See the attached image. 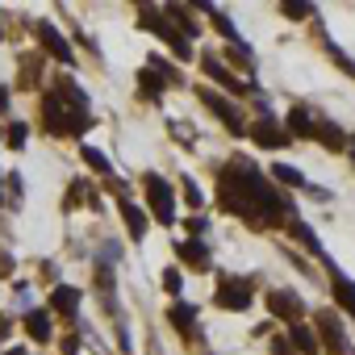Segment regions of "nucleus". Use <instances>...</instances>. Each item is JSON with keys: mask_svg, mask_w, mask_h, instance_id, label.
Masks as SVG:
<instances>
[{"mask_svg": "<svg viewBox=\"0 0 355 355\" xmlns=\"http://www.w3.org/2000/svg\"><path fill=\"white\" fill-rule=\"evenodd\" d=\"M293 343H297L305 355H318V338H313V330L301 326V322H293Z\"/></svg>", "mask_w": 355, "mask_h": 355, "instance_id": "obj_16", "label": "nucleus"}, {"mask_svg": "<svg viewBox=\"0 0 355 355\" xmlns=\"http://www.w3.org/2000/svg\"><path fill=\"white\" fill-rule=\"evenodd\" d=\"M0 201H5V197H0Z\"/></svg>", "mask_w": 355, "mask_h": 355, "instance_id": "obj_29", "label": "nucleus"}, {"mask_svg": "<svg viewBox=\"0 0 355 355\" xmlns=\"http://www.w3.org/2000/svg\"><path fill=\"white\" fill-rule=\"evenodd\" d=\"M218 280H222V288H218V305L222 309H247L251 305L247 280H230V276H218Z\"/></svg>", "mask_w": 355, "mask_h": 355, "instance_id": "obj_5", "label": "nucleus"}, {"mask_svg": "<svg viewBox=\"0 0 355 355\" xmlns=\"http://www.w3.org/2000/svg\"><path fill=\"white\" fill-rule=\"evenodd\" d=\"M284 13H288V17H309L313 9H309V5H293V0H288V5H284Z\"/></svg>", "mask_w": 355, "mask_h": 355, "instance_id": "obj_26", "label": "nucleus"}, {"mask_svg": "<svg viewBox=\"0 0 355 355\" xmlns=\"http://www.w3.org/2000/svg\"><path fill=\"white\" fill-rule=\"evenodd\" d=\"M251 134H255V142H259V146H284V142H288V134H284V130H276V121H272L268 113L259 117V125H255Z\"/></svg>", "mask_w": 355, "mask_h": 355, "instance_id": "obj_10", "label": "nucleus"}, {"mask_svg": "<svg viewBox=\"0 0 355 355\" xmlns=\"http://www.w3.org/2000/svg\"><path fill=\"white\" fill-rule=\"evenodd\" d=\"M5 105H9V92H5V88H0V109H5Z\"/></svg>", "mask_w": 355, "mask_h": 355, "instance_id": "obj_28", "label": "nucleus"}, {"mask_svg": "<svg viewBox=\"0 0 355 355\" xmlns=\"http://www.w3.org/2000/svg\"><path fill=\"white\" fill-rule=\"evenodd\" d=\"M201 101H205V105H209V109H214V113H218V117H222V121H226L230 130H234V134H243V117H239V113L230 109V101H222V96H218L214 88H201Z\"/></svg>", "mask_w": 355, "mask_h": 355, "instance_id": "obj_8", "label": "nucleus"}, {"mask_svg": "<svg viewBox=\"0 0 355 355\" xmlns=\"http://www.w3.org/2000/svg\"><path fill=\"white\" fill-rule=\"evenodd\" d=\"M288 130H293V134H301V138H313L318 121H313V113H309V109H293V113H288Z\"/></svg>", "mask_w": 355, "mask_h": 355, "instance_id": "obj_14", "label": "nucleus"}, {"mask_svg": "<svg viewBox=\"0 0 355 355\" xmlns=\"http://www.w3.org/2000/svg\"><path fill=\"white\" fill-rule=\"evenodd\" d=\"M34 34H38V42L46 46V55H51V59H59V63H76L71 42H67V38H63L51 21H38V26H34Z\"/></svg>", "mask_w": 355, "mask_h": 355, "instance_id": "obj_4", "label": "nucleus"}, {"mask_svg": "<svg viewBox=\"0 0 355 355\" xmlns=\"http://www.w3.org/2000/svg\"><path fill=\"white\" fill-rule=\"evenodd\" d=\"M26 330H30V338H34V343H46V338H51V313H46V309H30Z\"/></svg>", "mask_w": 355, "mask_h": 355, "instance_id": "obj_13", "label": "nucleus"}, {"mask_svg": "<svg viewBox=\"0 0 355 355\" xmlns=\"http://www.w3.org/2000/svg\"><path fill=\"white\" fill-rule=\"evenodd\" d=\"M201 67H205V76H214V80H218V84H226L230 92H239V96H247V92H251V84H247V80H239V76H230V67H222L214 55H205V59H201Z\"/></svg>", "mask_w": 355, "mask_h": 355, "instance_id": "obj_6", "label": "nucleus"}, {"mask_svg": "<svg viewBox=\"0 0 355 355\" xmlns=\"http://www.w3.org/2000/svg\"><path fill=\"white\" fill-rule=\"evenodd\" d=\"M184 197H189V205H193V209H197V205H201V201H205V197H201V189H197V184H193V180H189V184H184Z\"/></svg>", "mask_w": 355, "mask_h": 355, "instance_id": "obj_25", "label": "nucleus"}, {"mask_svg": "<svg viewBox=\"0 0 355 355\" xmlns=\"http://www.w3.org/2000/svg\"><path fill=\"white\" fill-rule=\"evenodd\" d=\"M163 284H167V293H180V272L167 268V272H163Z\"/></svg>", "mask_w": 355, "mask_h": 355, "instance_id": "obj_24", "label": "nucleus"}, {"mask_svg": "<svg viewBox=\"0 0 355 355\" xmlns=\"http://www.w3.org/2000/svg\"><path fill=\"white\" fill-rule=\"evenodd\" d=\"M138 84H142L146 96H159V92H163V76H159L155 67H142V71H138Z\"/></svg>", "mask_w": 355, "mask_h": 355, "instance_id": "obj_17", "label": "nucleus"}, {"mask_svg": "<svg viewBox=\"0 0 355 355\" xmlns=\"http://www.w3.org/2000/svg\"><path fill=\"white\" fill-rule=\"evenodd\" d=\"M42 113H46L55 134H84L88 130V101H84V92L76 84H63L55 96H46Z\"/></svg>", "mask_w": 355, "mask_h": 355, "instance_id": "obj_2", "label": "nucleus"}, {"mask_svg": "<svg viewBox=\"0 0 355 355\" xmlns=\"http://www.w3.org/2000/svg\"><path fill=\"white\" fill-rule=\"evenodd\" d=\"M5 138H9V146H13V150H21V146H26V125H21V121H13Z\"/></svg>", "mask_w": 355, "mask_h": 355, "instance_id": "obj_22", "label": "nucleus"}, {"mask_svg": "<svg viewBox=\"0 0 355 355\" xmlns=\"http://www.w3.org/2000/svg\"><path fill=\"white\" fill-rule=\"evenodd\" d=\"M222 205L230 214L255 222V226H272L280 214H288V205L263 184V175L255 167H247V163H239V167H230L222 175Z\"/></svg>", "mask_w": 355, "mask_h": 355, "instance_id": "obj_1", "label": "nucleus"}, {"mask_svg": "<svg viewBox=\"0 0 355 355\" xmlns=\"http://www.w3.org/2000/svg\"><path fill=\"white\" fill-rule=\"evenodd\" d=\"M268 309H272L280 322H297V318L305 313L301 297H293V293H268Z\"/></svg>", "mask_w": 355, "mask_h": 355, "instance_id": "obj_7", "label": "nucleus"}, {"mask_svg": "<svg viewBox=\"0 0 355 355\" xmlns=\"http://www.w3.org/2000/svg\"><path fill=\"white\" fill-rule=\"evenodd\" d=\"M121 218H125V226H130V239H142V234H146V214H142L138 205L121 201Z\"/></svg>", "mask_w": 355, "mask_h": 355, "instance_id": "obj_15", "label": "nucleus"}, {"mask_svg": "<svg viewBox=\"0 0 355 355\" xmlns=\"http://www.w3.org/2000/svg\"><path fill=\"white\" fill-rule=\"evenodd\" d=\"M142 184H146V197H150V214L167 226L175 218V193L167 189V180H163V175H155V171L142 175Z\"/></svg>", "mask_w": 355, "mask_h": 355, "instance_id": "obj_3", "label": "nucleus"}, {"mask_svg": "<svg viewBox=\"0 0 355 355\" xmlns=\"http://www.w3.org/2000/svg\"><path fill=\"white\" fill-rule=\"evenodd\" d=\"M9 272H13V259H9V255H0V276H9Z\"/></svg>", "mask_w": 355, "mask_h": 355, "instance_id": "obj_27", "label": "nucleus"}, {"mask_svg": "<svg viewBox=\"0 0 355 355\" xmlns=\"http://www.w3.org/2000/svg\"><path fill=\"white\" fill-rule=\"evenodd\" d=\"M51 305H55L59 313H76V309H80V288H71V284H59V288L51 293Z\"/></svg>", "mask_w": 355, "mask_h": 355, "instance_id": "obj_12", "label": "nucleus"}, {"mask_svg": "<svg viewBox=\"0 0 355 355\" xmlns=\"http://www.w3.org/2000/svg\"><path fill=\"white\" fill-rule=\"evenodd\" d=\"M272 175H276L280 184H293V189H301V184H305V175H301L297 167H288V163H276V167H272Z\"/></svg>", "mask_w": 355, "mask_h": 355, "instance_id": "obj_20", "label": "nucleus"}, {"mask_svg": "<svg viewBox=\"0 0 355 355\" xmlns=\"http://www.w3.org/2000/svg\"><path fill=\"white\" fill-rule=\"evenodd\" d=\"M193 318H197L193 305H171V322L180 326V330H193Z\"/></svg>", "mask_w": 355, "mask_h": 355, "instance_id": "obj_21", "label": "nucleus"}, {"mask_svg": "<svg viewBox=\"0 0 355 355\" xmlns=\"http://www.w3.org/2000/svg\"><path fill=\"white\" fill-rule=\"evenodd\" d=\"M175 255H180L189 268H197V272L209 268V251H205V243H197V239H193V243H180V247H175Z\"/></svg>", "mask_w": 355, "mask_h": 355, "instance_id": "obj_11", "label": "nucleus"}, {"mask_svg": "<svg viewBox=\"0 0 355 355\" xmlns=\"http://www.w3.org/2000/svg\"><path fill=\"white\" fill-rule=\"evenodd\" d=\"M313 138H318V142H326V146H343V142H347V134H343L338 125H326V121H318Z\"/></svg>", "mask_w": 355, "mask_h": 355, "instance_id": "obj_18", "label": "nucleus"}, {"mask_svg": "<svg viewBox=\"0 0 355 355\" xmlns=\"http://www.w3.org/2000/svg\"><path fill=\"white\" fill-rule=\"evenodd\" d=\"M326 268H330V280H334V297H338V305L355 318V280H347V276L330 263V255H326Z\"/></svg>", "mask_w": 355, "mask_h": 355, "instance_id": "obj_9", "label": "nucleus"}, {"mask_svg": "<svg viewBox=\"0 0 355 355\" xmlns=\"http://www.w3.org/2000/svg\"><path fill=\"white\" fill-rule=\"evenodd\" d=\"M80 155H84V163H88L92 171H101V175H109V171H113V163L105 159V150H96V146H84Z\"/></svg>", "mask_w": 355, "mask_h": 355, "instance_id": "obj_19", "label": "nucleus"}, {"mask_svg": "<svg viewBox=\"0 0 355 355\" xmlns=\"http://www.w3.org/2000/svg\"><path fill=\"white\" fill-rule=\"evenodd\" d=\"M330 59H334V63H338L343 71H351V76H355V63H351V59H347V55H343L338 46H330Z\"/></svg>", "mask_w": 355, "mask_h": 355, "instance_id": "obj_23", "label": "nucleus"}]
</instances>
